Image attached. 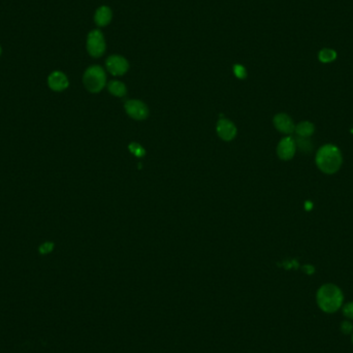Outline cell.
<instances>
[{"label":"cell","mask_w":353,"mask_h":353,"mask_svg":"<svg viewBox=\"0 0 353 353\" xmlns=\"http://www.w3.org/2000/svg\"><path fill=\"white\" fill-rule=\"evenodd\" d=\"M315 162L322 172L333 174L337 172L342 165V153L337 146L333 144H325L317 151Z\"/></svg>","instance_id":"6da1fadb"},{"label":"cell","mask_w":353,"mask_h":353,"mask_svg":"<svg viewBox=\"0 0 353 353\" xmlns=\"http://www.w3.org/2000/svg\"><path fill=\"white\" fill-rule=\"evenodd\" d=\"M343 292L335 284L322 285L316 294L318 307L325 313H335L343 304Z\"/></svg>","instance_id":"7a4b0ae2"},{"label":"cell","mask_w":353,"mask_h":353,"mask_svg":"<svg viewBox=\"0 0 353 353\" xmlns=\"http://www.w3.org/2000/svg\"><path fill=\"white\" fill-rule=\"evenodd\" d=\"M83 82L88 91L92 93H97L102 91L103 88L106 86V72L98 65L91 66L85 71Z\"/></svg>","instance_id":"3957f363"},{"label":"cell","mask_w":353,"mask_h":353,"mask_svg":"<svg viewBox=\"0 0 353 353\" xmlns=\"http://www.w3.org/2000/svg\"><path fill=\"white\" fill-rule=\"evenodd\" d=\"M87 51L90 56L98 58L106 52V41L103 33L99 30H93L87 37Z\"/></svg>","instance_id":"277c9868"},{"label":"cell","mask_w":353,"mask_h":353,"mask_svg":"<svg viewBox=\"0 0 353 353\" xmlns=\"http://www.w3.org/2000/svg\"><path fill=\"white\" fill-rule=\"evenodd\" d=\"M124 107L126 113L136 120H145L149 115L147 106L140 100H128Z\"/></svg>","instance_id":"5b68a950"},{"label":"cell","mask_w":353,"mask_h":353,"mask_svg":"<svg viewBox=\"0 0 353 353\" xmlns=\"http://www.w3.org/2000/svg\"><path fill=\"white\" fill-rule=\"evenodd\" d=\"M296 151L295 141L291 137L282 139L277 148V154L282 160H290L293 158Z\"/></svg>","instance_id":"8992f818"},{"label":"cell","mask_w":353,"mask_h":353,"mask_svg":"<svg viewBox=\"0 0 353 353\" xmlns=\"http://www.w3.org/2000/svg\"><path fill=\"white\" fill-rule=\"evenodd\" d=\"M108 70L114 75H122L128 70V62L124 57L113 55L107 59L106 62Z\"/></svg>","instance_id":"52a82bcc"},{"label":"cell","mask_w":353,"mask_h":353,"mask_svg":"<svg viewBox=\"0 0 353 353\" xmlns=\"http://www.w3.org/2000/svg\"><path fill=\"white\" fill-rule=\"evenodd\" d=\"M274 125L277 130L285 135H290L294 133L295 129V125L292 119L286 114L276 115L274 118Z\"/></svg>","instance_id":"ba28073f"},{"label":"cell","mask_w":353,"mask_h":353,"mask_svg":"<svg viewBox=\"0 0 353 353\" xmlns=\"http://www.w3.org/2000/svg\"><path fill=\"white\" fill-rule=\"evenodd\" d=\"M218 136L224 141H232L237 135V128L233 122L228 119H221L217 124Z\"/></svg>","instance_id":"9c48e42d"},{"label":"cell","mask_w":353,"mask_h":353,"mask_svg":"<svg viewBox=\"0 0 353 353\" xmlns=\"http://www.w3.org/2000/svg\"><path fill=\"white\" fill-rule=\"evenodd\" d=\"M49 87L53 91H63L68 87V79L66 75L61 71H54L49 75L48 78Z\"/></svg>","instance_id":"30bf717a"},{"label":"cell","mask_w":353,"mask_h":353,"mask_svg":"<svg viewBox=\"0 0 353 353\" xmlns=\"http://www.w3.org/2000/svg\"><path fill=\"white\" fill-rule=\"evenodd\" d=\"M112 20V11L108 7H100L94 16L95 23L100 27L107 26Z\"/></svg>","instance_id":"8fae6325"},{"label":"cell","mask_w":353,"mask_h":353,"mask_svg":"<svg viewBox=\"0 0 353 353\" xmlns=\"http://www.w3.org/2000/svg\"><path fill=\"white\" fill-rule=\"evenodd\" d=\"M315 131V126L309 121H302L295 126L294 133L298 138H307L309 139Z\"/></svg>","instance_id":"7c38bea8"},{"label":"cell","mask_w":353,"mask_h":353,"mask_svg":"<svg viewBox=\"0 0 353 353\" xmlns=\"http://www.w3.org/2000/svg\"><path fill=\"white\" fill-rule=\"evenodd\" d=\"M336 58H337V52L333 49L324 48L320 50L318 53V59L322 63H331L335 61Z\"/></svg>","instance_id":"4fadbf2b"},{"label":"cell","mask_w":353,"mask_h":353,"mask_svg":"<svg viewBox=\"0 0 353 353\" xmlns=\"http://www.w3.org/2000/svg\"><path fill=\"white\" fill-rule=\"evenodd\" d=\"M109 91L118 97H122L126 94V87L123 83L119 82V81H113L109 84Z\"/></svg>","instance_id":"5bb4252c"},{"label":"cell","mask_w":353,"mask_h":353,"mask_svg":"<svg viewBox=\"0 0 353 353\" xmlns=\"http://www.w3.org/2000/svg\"><path fill=\"white\" fill-rule=\"evenodd\" d=\"M295 145L301 151H304V152H309V151H311V149H312L311 142L307 138H298L297 137V139L295 141Z\"/></svg>","instance_id":"9a60e30c"},{"label":"cell","mask_w":353,"mask_h":353,"mask_svg":"<svg viewBox=\"0 0 353 353\" xmlns=\"http://www.w3.org/2000/svg\"><path fill=\"white\" fill-rule=\"evenodd\" d=\"M129 150H130V152H131L134 155H136V156H138V157H142V156L145 155V150L143 149V147H142L141 145H139V144H137V143L130 144Z\"/></svg>","instance_id":"2e32d148"},{"label":"cell","mask_w":353,"mask_h":353,"mask_svg":"<svg viewBox=\"0 0 353 353\" xmlns=\"http://www.w3.org/2000/svg\"><path fill=\"white\" fill-rule=\"evenodd\" d=\"M234 72L236 74V77L239 79H245L247 77V71L245 67L241 64H236L234 66Z\"/></svg>","instance_id":"e0dca14e"},{"label":"cell","mask_w":353,"mask_h":353,"mask_svg":"<svg viewBox=\"0 0 353 353\" xmlns=\"http://www.w3.org/2000/svg\"><path fill=\"white\" fill-rule=\"evenodd\" d=\"M54 248V244L51 242H46L39 247V252L41 254H48L50 252H52Z\"/></svg>","instance_id":"ac0fdd59"},{"label":"cell","mask_w":353,"mask_h":353,"mask_svg":"<svg viewBox=\"0 0 353 353\" xmlns=\"http://www.w3.org/2000/svg\"><path fill=\"white\" fill-rule=\"evenodd\" d=\"M343 314L349 319H353V301L348 302L343 307Z\"/></svg>","instance_id":"d6986e66"},{"label":"cell","mask_w":353,"mask_h":353,"mask_svg":"<svg viewBox=\"0 0 353 353\" xmlns=\"http://www.w3.org/2000/svg\"><path fill=\"white\" fill-rule=\"evenodd\" d=\"M341 331L344 334H350L353 331V324L350 321H343L341 324Z\"/></svg>","instance_id":"ffe728a7"},{"label":"cell","mask_w":353,"mask_h":353,"mask_svg":"<svg viewBox=\"0 0 353 353\" xmlns=\"http://www.w3.org/2000/svg\"><path fill=\"white\" fill-rule=\"evenodd\" d=\"M0 55H2V47H0Z\"/></svg>","instance_id":"44dd1931"},{"label":"cell","mask_w":353,"mask_h":353,"mask_svg":"<svg viewBox=\"0 0 353 353\" xmlns=\"http://www.w3.org/2000/svg\"><path fill=\"white\" fill-rule=\"evenodd\" d=\"M352 343H353V335H352Z\"/></svg>","instance_id":"7402d4cb"}]
</instances>
